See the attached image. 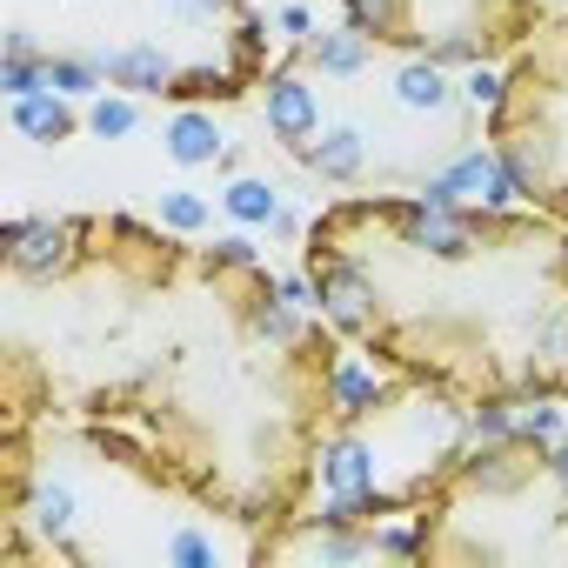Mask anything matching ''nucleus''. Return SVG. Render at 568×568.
<instances>
[{"mask_svg":"<svg viewBox=\"0 0 568 568\" xmlns=\"http://www.w3.org/2000/svg\"><path fill=\"white\" fill-rule=\"evenodd\" d=\"M227 214H241V221H274V187L234 181V187H227Z\"/></svg>","mask_w":568,"mask_h":568,"instance_id":"10","label":"nucleus"},{"mask_svg":"<svg viewBox=\"0 0 568 568\" xmlns=\"http://www.w3.org/2000/svg\"><path fill=\"white\" fill-rule=\"evenodd\" d=\"M315 128H322V88H315V81H302L295 68L267 74V134L295 154Z\"/></svg>","mask_w":568,"mask_h":568,"instance_id":"7","label":"nucleus"},{"mask_svg":"<svg viewBox=\"0 0 568 568\" xmlns=\"http://www.w3.org/2000/svg\"><path fill=\"white\" fill-rule=\"evenodd\" d=\"M308 302L402 382L468 408L568 395V227L541 207L348 194L308 221Z\"/></svg>","mask_w":568,"mask_h":568,"instance_id":"2","label":"nucleus"},{"mask_svg":"<svg viewBox=\"0 0 568 568\" xmlns=\"http://www.w3.org/2000/svg\"><path fill=\"white\" fill-rule=\"evenodd\" d=\"M415 561H568V448L515 435L501 408H481V435L408 515Z\"/></svg>","mask_w":568,"mask_h":568,"instance_id":"4","label":"nucleus"},{"mask_svg":"<svg viewBox=\"0 0 568 568\" xmlns=\"http://www.w3.org/2000/svg\"><path fill=\"white\" fill-rule=\"evenodd\" d=\"M568 0H342V21L382 54H422L442 68L508 61Z\"/></svg>","mask_w":568,"mask_h":568,"instance_id":"6","label":"nucleus"},{"mask_svg":"<svg viewBox=\"0 0 568 568\" xmlns=\"http://www.w3.org/2000/svg\"><path fill=\"white\" fill-rule=\"evenodd\" d=\"M488 148L515 194L568 227V8H555L501 68Z\"/></svg>","mask_w":568,"mask_h":568,"instance_id":"5","label":"nucleus"},{"mask_svg":"<svg viewBox=\"0 0 568 568\" xmlns=\"http://www.w3.org/2000/svg\"><path fill=\"white\" fill-rule=\"evenodd\" d=\"M14 128H21V134H34V141H68V134H74V108H68L54 88L21 94V101H14Z\"/></svg>","mask_w":568,"mask_h":568,"instance_id":"8","label":"nucleus"},{"mask_svg":"<svg viewBox=\"0 0 568 568\" xmlns=\"http://www.w3.org/2000/svg\"><path fill=\"white\" fill-rule=\"evenodd\" d=\"M161 214H168V221H174V227L187 234V227H201V214H207V207H201V201H194V194L181 187V194H168V201H161Z\"/></svg>","mask_w":568,"mask_h":568,"instance_id":"12","label":"nucleus"},{"mask_svg":"<svg viewBox=\"0 0 568 568\" xmlns=\"http://www.w3.org/2000/svg\"><path fill=\"white\" fill-rule=\"evenodd\" d=\"M168 154H174L181 168H201V161H214V154H221V134H214V121H207L201 108H181V121H174V134H168Z\"/></svg>","mask_w":568,"mask_h":568,"instance_id":"9","label":"nucleus"},{"mask_svg":"<svg viewBox=\"0 0 568 568\" xmlns=\"http://www.w3.org/2000/svg\"><path fill=\"white\" fill-rule=\"evenodd\" d=\"M134 128V94H121V101H101L94 108V134H128Z\"/></svg>","mask_w":568,"mask_h":568,"instance_id":"11","label":"nucleus"},{"mask_svg":"<svg viewBox=\"0 0 568 568\" xmlns=\"http://www.w3.org/2000/svg\"><path fill=\"white\" fill-rule=\"evenodd\" d=\"M8 288L48 348L8 342V422L121 428L207 515L288 528L322 468L342 335L247 241L194 247L128 214H14Z\"/></svg>","mask_w":568,"mask_h":568,"instance_id":"1","label":"nucleus"},{"mask_svg":"<svg viewBox=\"0 0 568 568\" xmlns=\"http://www.w3.org/2000/svg\"><path fill=\"white\" fill-rule=\"evenodd\" d=\"M267 41L254 0H8L0 61H28L54 94L214 108L261 88Z\"/></svg>","mask_w":568,"mask_h":568,"instance_id":"3","label":"nucleus"}]
</instances>
